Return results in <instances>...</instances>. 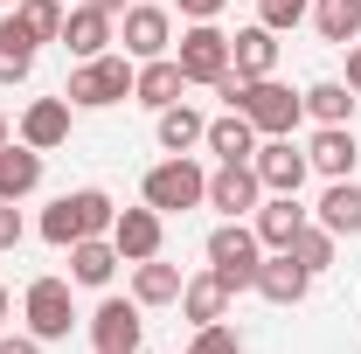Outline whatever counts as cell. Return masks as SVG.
<instances>
[{"label": "cell", "mask_w": 361, "mask_h": 354, "mask_svg": "<svg viewBox=\"0 0 361 354\" xmlns=\"http://www.w3.org/2000/svg\"><path fill=\"white\" fill-rule=\"evenodd\" d=\"M133 70H139L133 56H111V49H104V56H90V63L70 70L63 97H70L77 111H111L118 97H133Z\"/></svg>", "instance_id": "cell-1"}, {"label": "cell", "mask_w": 361, "mask_h": 354, "mask_svg": "<svg viewBox=\"0 0 361 354\" xmlns=\"http://www.w3.org/2000/svg\"><path fill=\"white\" fill-rule=\"evenodd\" d=\"M139 202H146V209H160V216H188L195 202H209V174H202L188 153H167L153 174L139 181Z\"/></svg>", "instance_id": "cell-2"}, {"label": "cell", "mask_w": 361, "mask_h": 354, "mask_svg": "<svg viewBox=\"0 0 361 354\" xmlns=\"http://www.w3.org/2000/svg\"><path fill=\"white\" fill-rule=\"evenodd\" d=\"M257 264H264V243H257V229H243V222L209 229V271L229 285V299L257 285Z\"/></svg>", "instance_id": "cell-3"}, {"label": "cell", "mask_w": 361, "mask_h": 354, "mask_svg": "<svg viewBox=\"0 0 361 354\" xmlns=\"http://www.w3.org/2000/svg\"><path fill=\"white\" fill-rule=\"evenodd\" d=\"M174 63H180V77L188 84H223L229 77V35L216 28V21H188L180 28V49H174Z\"/></svg>", "instance_id": "cell-4"}, {"label": "cell", "mask_w": 361, "mask_h": 354, "mask_svg": "<svg viewBox=\"0 0 361 354\" xmlns=\"http://www.w3.org/2000/svg\"><path fill=\"white\" fill-rule=\"evenodd\" d=\"M21 312H28V334L35 341H70V326H77V306H70V278H35L28 292H21Z\"/></svg>", "instance_id": "cell-5"}, {"label": "cell", "mask_w": 361, "mask_h": 354, "mask_svg": "<svg viewBox=\"0 0 361 354\" xmlns=\"http://www.w3.org/2000/svg\"><path fill=\"white\" fill-rule=\"evenodd\" d=\"M118 42H126L133 63L174 56V14H167V7H153V0H133V7L118 14Z\"/></svg>", "instance_id": "cell-6"}, {"label": "cell", "mask_w": 361, "mask_h": 354, "mask_svg": "<svg viewBox=\"0 0 361 354\" xmlns=\"http://www.w3.org/2000/svg\"><path fill=\"white\" fill-rule=\"evenodd\" d=\"M250 167H257V181H264V195H299V188H306V174H313L306 146H292V139H257Z\"/></svg>", "instance_id": "cell-7"}, {"label": "cell", "mask_w": 361, "mask_h": 354, "mask_svg": "<svg viewBox=\"0 0 361 354\" xmlns=\"http://www.w3.org/2000/svg\"><path fill=\"white\" fill-rule=\"evenodd\" d=\"M257 202H264V181H257V167H250V160H229V167H216V174H209V209H223V222L257 216Z\"/></svg>", "instance_id": "cell-8"}, {"label": "cell", "mask_w": 361, "mask_h": 354, "mask_svg": "<svg viewBox=\"0 0 361 354\" xmlns=\"http://www.w3.org/2000/svg\"><path fill=\"white\" fill-rule=\"evenodd\" d=\"M139 334H146L139 299H97V312H90V348L97 354H139Z\"/></svg>", "instance_id": "cell-9"}, {"label": "cell", "mask_w": 361, "mask_h": 354, "mask_svg": "<svg viewBox=\"0 0 361 354\" xmlns=\"http://www.w3.org/2000/svg\"><path fill=\"white\" fill-rule=\"evenodd\" d=\"M160 236H167V216L160 209H118V222H111V243H118V257L126 264H146V257H160Z\"/></svg>", "instance_id": "cell-10"}, {"label": "cell", "mask_w": 361, "mask_h": 354, "mask_svg": "<svg viewBox=\"0 0 361 354\" xmlns=\"http://www.w3.org/2000/svg\"><path fill=\"white\" fill-rule=\"evenodd\" d=\"M257 299H271V306H299L306 292H313V271L299 264L292 250H271L264 264H257V285H250Z\"/></svg>", "instance_id": "cell-11"}, {"label": "cell", "mask_w": 361, "mask_h": 354, "mask_svg": "<svg viewBox=\"0 0 361 354\" xmlns=\"http://www.w3.org/2000/svg\"><path fill=\"white\" fill-rule=\"evenodd\" d=\"M111 42H118V21H111V14H97V7H84V0H77V7L63 14V49H70L77 63L104 56Z\"/></svg>", "instance_id": "cell-12"}, {"label": "cell", "mask_w": 361, "mask_h": 354, "mask_svg": "<svg viewBox=\"0 0 361 354\" xmlns=\"http://www.w3.org/2000/svg\"><path fill=\"white\" fill-rule=\"evenodd\" d=\"M306 222H313V209H299V195H264L250 229H257V243H264V250H292V236H299Z\"/></svg>", "instance_id": "cell-13"}, {"label": "cell", "mask_w": 361, "mask_h": 354, "mask_svg": "<svg viewBox=\"0 0 361 354\" xmlns=\"http://www.w3.org/2000/svg\"><path fill=\"white\" fill-rule=\"evenodd\" d=\"M306 160H313V174H326V181H348V174H355V160H361L355 126H319V133L306 139Z\"/></svg>", "instance_id": "cell-14"}, {"label": "cell", "mask_w": 361, "mask_h": 354, "mask_svg": "<svg viewBox=\"0 0 361 354\" xmlns=\"http://www.w3.org/2000/svg\"><path fill=\"white\" fill-rule=\"evenodd\" d=\"M70 111H77L70 97H35V104L21 111V139H28L35 153H56V146L70 139Z\"/></svg>", "instance_id": "cell-15"}, {"label": "cell", "mask_w": 361, "mask_h": 354, "mask_svg": "<svg viewBox=\"0 0 361 354\" xmlns=\"http://www.w3.org/2000/svg\"><path fill=\"white\" fill-rule=\"evenodd\" d=\"M42 188V153L28 139H7L0 146V202H28Z\"/></svg>", "instance_id": "cell-16"}, {"label": "cell", "mask_w": 361, "mask_h": 354, "mask_svg": "<svg viewBox=\"0 0 361 354\" xmlns=\"http://www.w3.org/2000/svg\"><path fill=\"white\" fill-rule=\"evenodd\" d=\"M180 90H188V77H180L174 56H153V63H139V70H133V97L146 104V111H167V104H180Z\"/></svg>", "instance_id": "cell-17"}, {"label": "cell", "mask_w": 361, "mask_h": 354, "mask_svg": "<svg viewBox=\"0 0 361 354\" xmlns=\"http://www.w3.org/2000/svg\"><path fill=\"white\" fill-rule=\"evenodd\" d=\"M229 70L236 77H271L278 70V35H271L264 21H250V28L229 35Z\"/></svg>", "instance_id": "cell-18"}, {"label": "cell", "mask_w": 361, "mask_h": 354, "mask_svg": "<svg viewBox=\"0 0 361 354\" xmlns=\"http://www.w3.org/2000/svg\"><path fill=\"white\" fill-rule=\"evenodd\" d=\"M313 222L326 229V236H361V188H355V174H348V181H326Z\"/></svg>", "instance_id": "cell-19"}, {"label": "cell", "mask_w": 361, "mask_h": 354, "mask_svg": "<svg viewBox=\"0 0 361 354\" xmlns=\"http://www.w3.org/2000/svg\"><path fill=\"white\" fill-rule=\"evenodd\" d=\"M126 264L111 236H77L70 243V285H111V271Z\"/></svg>", "instance_id": "cell-20"}, {"label": "cell", "mask_w": 361, "mask_h": 354, "mask_svg": "<svg viewBox=\"0 0 361 354\" xmlns=\"http://www.w3.org/2000/svg\"><path fill=\"white\" fill-rule=\"evenodd\" d=\"M202 146H209V153H216L223 167H229V160H250V153H257V126H250L243 111H223V118H209Z\"/></svg>", "instance_id": "cell-21"}, {"label": "cell", "mask_w": 361, "mask_h": 354, "mask_svg": "<svg viewBox=\"0 0 361 354\" xmlns=\"http://www.w3.org/2000/svg\"><path fill=\"white\" fill-rule=\"evenodd\" d=\"M35 35L14 21V7H7V21H0V84H28V70H35Z\"/></svg>", "instance_id": "cell-22"}, {"label": "cell", "mask_w": 361, "mask_h": 354, "mask_svg": "<svg viewBox=\"0 0 361 354\" xmlns=\"http://www.w3.org/2000/svg\"><path fill=\"white\" fill-rule=\"evenodd\" d=\"M180 312H188L195 326H216V319L229 312V285L216 278V271H202V278H188V285H180Z\"/></svg>", "instance_id": "cell-23"}, {"label": "cell", "mask_w": 361, "mask_h": 354, "mask_svg": "<svg viewBox=\"0 0 361 354\" xmlns=\"http://www.w3.org/2000/svg\"><path fill=\"white\" fill-rule=\"evenodd\" d=\"M319 28V42H334V49H348L361 42V0H313V14H306Z\"/></svg>", "instance_id": "cell-24"}, {"label": "cell", "mask_w": 361, "mask_h": 354, "mask_svg": "<svg viewBox=\"0 0 361 354\" xmlns=\"http://www.w3.org/2000/svg\"><path fill=\"white\" fill-rule=\"evenodd\" d=\"M180 278L174 264H160V257H146V264H133V299L139 306H180Z\"/></svg>", "instance_id": "cell-25"}, {"label": "cell", "mask_w": 361, "mask_h": 354, "mask_svg": "<svg viewBox=\"0 0 361 354\" xmlns=\"http://www.w3.org/2000/svg\"><path fill=\"white\" fill-rule=\"evenodd\" d=\"M299 97H306V118H319V126H348V118H355V104H361L355 90H348V84H334V77L306 84Z\"/></svg>", "instance_id": "cell-26"}, {"label": "cell", "mask_w": 361, "mask_h": 354, "mask_svg": "<svg viewBox=\"0 0 361 354\" xmlns=\"http://www.w3.org/2000/svg\"><path fill=\"white\" fill-rule=\"evenodd\" d=\"M202 133H209L202 111H188V104H167V111H160V146H167V153H195Z\"/></svg>", "instance_id": "cell-27"}, {"label": "cell", "mask_w": 361, "mask_h": 354, "mask_svg": "<svg viewBox=\"0 0 361 354\" xmlns=\"http://www.w3.org/2000/svg\"><path fill=\"white\" fill-rule=\"evenodd\" d=\"M63 14H70L63 0H21V7H14V21H21L35 42H63Z\"/></svg>", "instance_id": "cell-28"}, {"label": "cell", "mask_w": 361, "mask_h": 354, "mask_svg": "<svg viewBox=\"0 0 361 354\" xmlns=\"http://www.w3.org/2000/svg\"><path fill=\"white\" fill-rule=\"evenodd\" d=\"M70 202H77V222H84V236H111V222H118V202H111L104 188H77Z\"/></svg>", "instance_id": "cell-29"}, {"label": "cell", "mask_w": 361, "mask_h": 354, "mask_svg": "<svg viewBox=\"0 0 361 354\" xmlns=\"http://www.w3.org/2000/svg\"><path fill=\"white\" fill-rule=\"evenodd\" d=\"M42 236L56 243V250H70V243L84 236V222H77V202H70V195H56V202L42 209Z\"/></svg>", "instance_id": "cell-30"}, {"label": "cell", "mask_w": 361, "mask_h": 354, "mask_svg": "<svg viewBox=\"0 0 361 354\" xmlns=\"http://www.w3.org/2000/svg\"><path fill=\"white\" fill-rule=\"evenodd\" d=\"M334 243H341V236H326L319 222H306V229L292 236V257H299V264H306V271H313V278H319V271L334 264Z\"/></svg>", "instance_id": "cell-31"}, {"label": "cell", "mask_w": 361, "mask_h": 354, "mask_svg": "<svg viewBox=\"0 0 361 354\" xmlns=\"http://www.w3.org/2000/svg\"><path fill=\"white\" fill-rule=\"evenodd\" d=\"M306 14H313L306 0H257V21H264L271 35H292V28H299Z\"/></svg>", "instance_id": "cell-32"}, {"label": "cell", "mask_w": 361, "mask_h": 354, "mask_svg": "<svg viewBox=\"0 0 361 354\" xmlns=\"http://www.w3.org/2000/svg\"><path fill=\"white\" fill-rule=\"evenodd\" d=\"M188 354H243V341L216 319V326H195V348H188Z\"/></svg>", "instance_id": "cell-33"}, {"label": "cell", "mask_w": 361, "mask_h": 354, "mask_svg": "<svg viewBox=\"0 0 361 354\" xmlns=\"http://www.w3.org/2000/svg\"><path fill=\"white\" fill-rule=\"evenodd\" d=\"M21 236H28V229H21V209H14V202H0V250H14Z\"/></svg>", "instance_id": "cell-34"}, {"label": "cell", "mask_w": 361, "mask_h": 354, "mask_svg": "<svg viewBox=\"0 0 361 354\" xmlns=\"http://www.w3.org/2000/svg\"><path fill=\"white\" fill-rule=\"evenodd\" d=\"M174 7H180V21H216L229 0H174Z\"/></svg>", "instance_id": "cell-35"}, {"label": "cell", "mask_w": 361, "mask_h": 354, "mask_svg": "<svg viewBox=\"0 0 361 354\" xmlns=\"http://www.w3.org/2000/svg\"><path fill=\"white\" fill-rule=\"evenodd\" d=\"M0 354H42V341L35 334H14V341H0Z\"/></svg>", "instance_id": "cell-36"}, {"label": "cell", "mask_w": 361, "mask_h": 354, "mask_svg": "<svg viewBox=\"0 0 361 354\" xmlns=\"http://www.w3.org/2000/svg\"><path fill=\"white\" fill-rule=\"evenodd\" d=\"M348 90L361 97V42H348Z\"/></svg>", "instance_id": "cell-37"}, {"label": "cell", "mask_w": 361, "mask_h": 354, "mask_svg": "<svg viewBox=\"0 0 361 354\" xmlns=\"http://www.w3.org/2000/svg\"><path fill=\"white\" fill-rule=\"evenodd\" d=\"M84 7H97V14H111V21H118V14H126L133 0H84Z\"/></svg>", "instance_id": "cell-38"}, {"label": "cell", "mask_w": 361, "mask_h": 354, "mask_svg": "<svg viewBox=\"0 0 361 354\" xmlns=\"http://www.w3.org/2000/svg\"><path fill=\"white\" fill-rule=\"evenodd\" d=\"M7 139H14V126H7V111H0V146H7Z\"/></svg>", "instance_id": "cell-39"}, {"label": "cell", "mask_w": 361, "mask_h": 354, "mask_svg": "<svg viewBox=\"0 0 361 354\" xmlns=\"http://www.w3.org/2000/svg\"><path fill=\"white\" fill-rule=\"evenodd\" d=\"M0 319H7V285H0Z\"/></svg>", "instance_id": "cell-40"}, {"label": "cell", "mask_w": 361, "mask_h": 354, "mask_svg": "<svg viewBox=\"0 0 361 354\" xmlns=\"http://www.w3.org/2000/svg\"><path fill=\"white\" fill-rule=\"evenodd\" d=\"M0 7H21V0H0Z\"/></svg>", "instance_id": "cell-41"}]
</instances>
